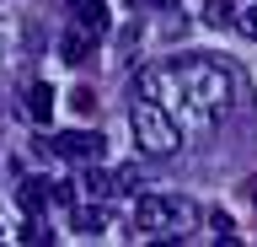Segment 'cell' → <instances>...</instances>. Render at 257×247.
<instances>
[{
  "mask_svg": "<svg viewBox=\"0 0 257 247\" xmlns=\"http://www.w3.org/2000/svg\"><path fill=\"white\" fill-rule=\"evenodd\" d=\"M156 86H166L172 102L188 108L198 124H209L214 113H225V102H230V75H225L220 65H209V59H182V65L156 70ZM172 102H166V113H172Z\"/></svg>",
  "mask_w": 257,
  "mask_h": 247,
  "instance_id": "cell-1",
  "label": "cell"
},
{
  "mask_svg": "<svg viewBox=\"0 0 257 247\" xmlns=\"http://www.w3.org/2000/svg\"><path fill=\"white\" fill-rule=\"evenodd\" d=\"M193 226H198V210H193L188 199L140 194V204H134V231H145V236H172V242H182Z\"/></svg>",
  "mask_w": 257,
  "mask_h": 247,
  "instance_id": "cell-2",
  "label": "cell"
},
{
  "mask_svg": "<svg viewBox=\"0 0 257 247\" xmlns=\"http://www.w3.org/2000/svg\"><path fill=\"white\" fill-rule=\"evenodd\" d=\"M128 118H134V134H140V145H145V150L166 156V150L182 145V134H177L172 113H166V102H156L150 92H140V102L128 108Z\"/></svg>",
  "mask_w": 257,
  "mask_h": 247,
  "instance_id": "cell-3",
  "label": "cell"
},
{
  "mask_svg": "<svg viewBox=\"0 0 257 247\" xmlns=\"http://www.w3.org/2000/svg\"><path fill=\"white\" fill-rule=\"evenodd\" d=\"M48 145L59 150V156H70V161H96V156H102V145H107V140H102V134H96V129H64V134H54Z\"/></svg>",
  "mask_w": 257,
  "mask_h": 247,
  "instance_id": "cell-4",
  "label": "cell"
},
{
  "mask_svg": "<svg viewBox=\"0 0 257 247\" xmlns=\"http://www.w3.org/2000/svg\"><path fill=\"white\" fill-rule=\"evenodd\" d=\"M70 17H75V27L91 38V43L107 33V6H102V0H70Z\"/></svg>",
  "mask_w": 257,
  "mask_h": 247,
  "instance_id": "cell-5",
  "label": "cell"
},
{
  "mask_svg": "<svg viewBox=\"0 0 257 247\" xmlns=\"http://www.w3.org/2000/svg\"><path fill=\"white\" fill-rule=\"evenodd\" d=\"M27 113L38 118V124L54 118V86H48V81H32V86H27Z\"/></svg>",
  "mask_w": 257,
  "mask_h": 247,
  "instance_id": "cell-6",
  "label": "cell"
},
{
  "mask_svg": "<svg viewBox=\"0 0 257 247\" xmlns=\"http://www.w3.org/2000/svg\"><path fill=\"white\" fill-rule=\"evenodd\" d=\"M70 226H75L80 236H96V231L107 226V215L96 210V204H70Z\"/></svg>",
  "mask_w": 257,
  "mask_h": 247,
  "instance_id": "cell-7",
  "label": "cell"
},
{
  "mask_svg": "<svg viewBox=\"0 0 257 247\" xmlns=\"http://www.w3.org/2000/svg\"><path fill=\"white\" fill-rule=\"evenodd\" d=\"M48 199H54V183H48V178H27V183H22V210H27V215H38Z\"/></svg>",
  "mask_w": 257,
  "mask_h": 247,
  "instance_id": "cell-8",
  "label": "cell"
},
{
  "mask_svg": "<svg viewBox=\"0 0 257 247\" xmlns=\"http://www.w3.org/2000/svg\"><path fill=\"white\" fill-rule=\"evenodd\" d=\"M86 49H91V38H86V33L75 27V33H70V38L59 43V59H64V65H80V59H86Z\"/></svg>",
  "mask_w": 257,
  "mask_h": 247,
  "instance_id": "cell-9",
  "label": "cell"
},
{
  "mask_svg": "<svg viewBox=\"0 0 257 247\" xmlns=\"http://www.w3.org/2000/svg\"><path fill=\"white\" fill-rule=\"evenodd\" d=\"M70 108H75V113L86 118V113L96 108V92H91V86H75V92H70Z\"/></svg>",
  "mask_w": 257,
  "mask_h": 247,
  "instance_id": "cell-10",
  "label": "cell"
},
{
  "mask_svg": "<svg viewBox=\"0 0 257 247\" xmlns=\"http://www.w3.org/2000/svg\"><path fill=\"white\" fill-rule=\"evenodd\" d=\"M86 194L107 199V194H118V188H112V178H107V172H86Z\"/></svg>",
  "mask_w": 257,
  "mask_h": 247,
  "instance_id": "cell-11",
  "label": "cell"
},
{
  "mask_svg": "<svg viewBox=\"0 0 257 247\" xmlns=\"http://www.w3.org/2000/svg\"><path fill=\"white\" fill-rule=\"evenodd\" d=\"M236 27H241L246 38H257V6H246V11H241V22H236Z\"/></svg>",
  "mask_w": 257,
  "mask_h": 247,
  "instance_id": "cell-12",
  "label": "cell"
},
{
  "mask_svg": "<svg viewBox=\"0 0 257 247\" xmlns=\"http://www.w3.org/2000/svg\"><path fill=\"white\" fill-rule=\"evenodd\" d=\"M16 236H22V242H54V231H38V226H22Z\"/></svg>",
  "mask_w": 257,
  "mask_h": 247,
  "instance_id": "cell-13",
  "label": "cell"
},
{
  "mask_svg": "<svg viewBox=\"0 0 257 247\" xmlns=\"http://www.w3.org/2000/svg\"><path fill=\"white\" fill-rule=\"evenodd\" d=\"M156 6H177V0H156Z\"/></svg>",
  "mask_w": 257,
  "mask_h": 247,
  "instance_id": "cell-14",
  "label": "cell"
},
{
  "mask_svg": "<svg viewBox=\"0 0 257 247\" xmlns=\"http://www.w3.org/2000/svg\"><path fill=\"white\" fill-rule=\"evenodd\" d=\"M252 204H257V188H252Z\"/></svg>",
  "mask_w": 257,
  "mask_h": 247,
  "instance_id": "cell-15",
  "label": "cell"
}]
</instances>
